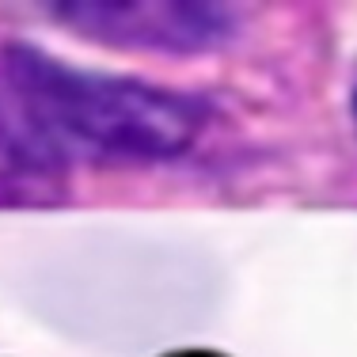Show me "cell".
<instances>
[{
  "label": "cell",
  "mask_w": 357,
  "mask_h": 357,
  "mask_svg": "<svg viewBox=\"0 0 357 357\" xmlns=\"http://www.w3.org/2000/svg\"><path fill=\"white\" fill-rule=\"evenodd\" d=\"M0 65L65 160L160 164L190 152L209 122V107L194 96L133 76L76 69L31 46H8Z\"/></svg>",
  "instance_id": "6da1fadb"
},
{
  "label": "cell",
  "mask_w": 357,
  "mask_h": 357,
  "mask_svg": "<svg viewBox=\"0 0 357 357\" xmlns=\"http://www.w3.org/2000/svg\"><path fill=\"white\" fill-rule=\"evenodd\" d=\"M57 20L118 46L209 50L232 31L225 4H54Z\"/></svg>",
  "instance_id": "7a4b0ae2"
},
{
  "label": "cell",
  "mask_w": 357,
  "mask_h": 357,
  "mask_svg": "<svg viewBox=\"0 0 357 357\" xmlns=\"http://www.w3.org/2000/svg\"><path fill=\"white\" fill-rule=\"evenodd\" d=\"M69 160L42 133L0 65V206H50L65 194Z\"/></svg>",
  "instance_id": "3957f363"
},
{
  "label": "cell",
  "mask_w": 357,
  "mask_h": 357,
  "mask_svg": "<svg viewBox=\"0 0 357 357\" xmlns=\"http://www.w3.org/2000/svg\"><path fill=\"white\" fill-rule=\"evenodd\" d=\"M354 122H357V91H354Z\"/></svg>",
  "instance_id": "277c9868"
}]
</instances>
